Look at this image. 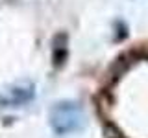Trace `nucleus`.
Returning <instances> with one entry per match:
<instances>
[{"mask_svg":"<svg viewBox=\"0 0 148 138\" xmlns=\"http://www.w3.org/2000/svg\"><path fill=\"white\" fill-rule=\"evenodd\" d=\"M50 125L58 135H71L85 127V112L74 101L56 103L50 110Z\"/></svg>","mask_w":148,"mask_h":138,"instance_id":"1","label":"nucleus"},{"mask_svg":"<svg viewBox=\"0 0 148 138\" xmlns=\"http://www.w3.org/2000/svg\"><path fill=\"white\" fill-rule=\"evenodd\" d=\"M54 64L56 66H61L65 63V57H67V37L63 33H59L58 37L54 39Z\"/></svg>","mask_w":148,"mask_h":138,"instance_id":"2","label":"nucleus"}]
</instances>
